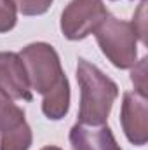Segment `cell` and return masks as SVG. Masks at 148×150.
<instances>
[{
	"mask_svg": "<svg viewBox=\"0 0 148 150\" xmlns=\"http://www.w3.org/2000/svg\"><path fill=\"white\" fill-rule=\"evenodd\" d=\"M32 91L42 94V112L51 120H61L70 110V82L59 54L51 44L33 42L19 52Z\"/></svg>",
	"mask_w": 148,
	"mask_h": 150,
	"instance_id": "cell-1",
	"label": "cell"
},
{
	"mask_svg": "<svg viewBox=\"0 0 148 150\" xmlns=\"http://www.w3.org/2000/svg\"><path fill=\"white\" fill-rule=\"evenodd\" d=\"M72 150H122L106 124L87 126L77 122L70 129Z\"/></svg>",
	"mask_w": 148,
	"mask_h": 150,
	"instance_id": "cell-8",
	"label": "cell"
},
{
	"mask_svg": "<svg viewBox=\"0 0 148 150\" xmlns=\"http://www.w3.org/2000/svg\"><path fill=\"white\" fill-rule=\"evenodd\" d=\"M120 126L125 138L136 145L143 147L148 142V103L147 96L136 91L124 93L120 107Z\"/></svg>",
	"mask_w": 148,
	"mask_h": 150,
	"instance_id": "cell-6",
	"label": "cell"
},
{
	"mask_svg": "<svg viewBox=\"0 0 148 150\" xmlns=\"http://www.w3.org/2000/svg\"><path fill=\"white\" fill-rule=\"evenodd\" d=\"M77 82L80 87L78 122L87 126L106 124L118 96V86L84 58H78L77 63Z\"/></svg>",
	"mask_w": 148,
	"mask_h": 150,
	"instance_id": "cell-2",
	"label": "cell"
},
{
	"mask_svg": "<svg viewBox=\"0 0 148 150\" xmlns=\"http://www.w3.org/2000/svg\"><path fill=\"white\" fill-rule=\"evenodd\" d=\"M42 150H61L59 147H54V145H47V147H44Z\"/></svg>",
	"mask_w": 148,
	"mask_h": 150,
	"instance_id": "cell-13",
	"label": "cell"
},
{
	"mask_svg": "<svg viewBox=\"0 0 148 150\" xmlns=\"http://www.w3.org/2000/svg\"><path fill=\"white\" fill-rule=\"evenodd\" d=\"M33 133L23 108L0 94V150H30Z\"/></svg>",
	"mask_w": 148,
	"mask_h": 150,
	"instance_id": "cell-5",
	"label": "cell"
},
{
	"mask_svg": "<svg viewBox=\"0 0 148 150\" xmlns=\"http://www.w3.org/2000/svg\"><path fill=\"white\" fill-rule=\"evenodd\" d=\"M108 14L103 0H72L61 14V33L68 40H82L94 33Z\"/></svg>",
	"mask_w": 148,
	"mask_h": 150,
	"instance_id": "cell-4",
	"label": "cell"
},
{
	"mask_svg": "<svg viewBox=\"0 0 148 150\" xmlns=\"http://www.w3.org/2000/svg\"><path fill=\"white\" fill-rule=\"evenodd\" d=\"M94 35L101 52L113 67L127 70L138 63V35L129 21L108 14L94 30Z\"/></svg>",
	"mask_w": 148,
	"mask_h": 150,
	"instance_id": "cell-3",
	"label": "cell"
},
{
	"mask_svg": "<svg viewBox=\"0 0 148 150\" xmlns=\"http://www.w3.org/2000/svg\"><path fill=\"white\" fill-rule=\"evenodd\" d=\"M147 58H143L140 63H136L132 67V74H131V80L136 86V93H140L141 96H147Z\"/></svg>",
	"mask_w": 148,
	"mask_h": 150,
	"instance_id": "cell-11",
	"label": "cell"
},
{
	"mask_svg": "<svg viewBox=\"0 0 148 150\" xmlns=\"http://www.w3.org/2000/svg\"><path fill=\"white\" fill-rule=\"evenodd\" d=\"M18 23V9L11 0H0V33L11 32Z\"/></svg>",
	"mask_w": 148,
	"mask_h": 150,
	"instance_id": "cell-10",
	"label": "cell"
},
{
	"mask_svg": "<svg viewBox=\"0 0 148 150\" xmlns=\"http://www.w3.org/2000/svg\"><path fill=\"white\" fill-rule=\"evenodd\" d=\"M23 16H40L49 11L52 0H11Z\"/></svg>",
	"mask_w": 148,
	"mask_h": 150,
	"instance_id": "cell-9",
	"label": "cell"
},
{
	"mask_svg": "<svg viewBox=\"0 0 148 150\" xmlns=\"http://www.w3.org/2000/svg\"><path fill=\"white\" fill-rule=\"evenodd\" d=\"M145 9H147V0H141V4H140V7H138V11H136V14H134V18H132V28H134V32H136V35L138 38L143 42V44H147V37H145Z\"/></svg>",
	"mask_w": 148,
	"mask_h": 150,
	"instance_id": "cell-12",
	"label": "cell"
},
{
	"mask_svg": "<svg viewBox=\"0 0 148 150\" xmlns=\"http://www.w3.org/2000/svg\"><path fill=\"white\" fill-rule=\"evenodd\" d=\"M0 94L23 101H32L33 98L25 63L18 52H0Z\"/></svg>",
	"mask_w": 148,
	"mask_h": 150,
	"instance_id": "cell-7",
	"label": "cell"
}]
</instances>
